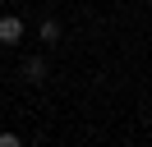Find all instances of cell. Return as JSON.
Returning a JSON list of instances; mask_svg holds the SVG:
<instances>
[{
    "instance_id": "2",
    "label": "cell",
    "mask_w": 152,
    "mask_h": 147,
    "mask_svg": "<svg viewBox=\"0 0 152 147\" xmlns=\"http://www.w3.org/2000/svg\"><path fill=\"white\" fill-rule=\"evenodd\" d=\"M23 78L42 83V78H46V60H42V55H28V60H23Z\"/></svg>"
},
{
    "instance_id": "1",
    "label": "cell",
    "mask_w": 152,
    "mask_h": 147,
    "mask_svg": "<svg viewBox=\"0 0 152 147\" xmlns=\"http://www.w3.org/2000/svg\"><path fill=\"white\" fill-rule=\"evenodd\" d=\"M14 41H23V18L19 14H5L0 18V46H14Z\"/></svg>"
},
{
    "instance_id": "3",
    "label": "cell",
    "mask_w": 152,
    "mask_h": 147,
    "mask_svg": "<svg viewBox=\"0 0 152 147\" xmlns=\"http://www.w3.org/2000/svg\"><path fill=\"white\" fill-rule=\"evenodd\" d=\"M42 41H46V46L60 41V23H56V18H46V23H42Z\"/></svg>"
}]
</instances>
